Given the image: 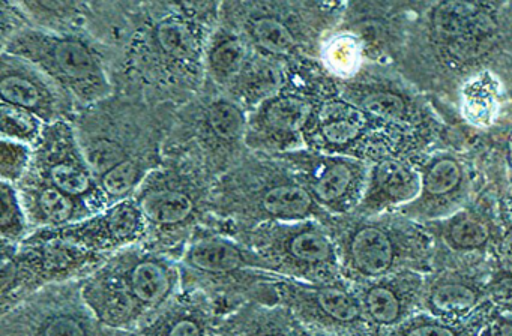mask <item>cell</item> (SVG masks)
<instances>
[{
    "label": "cell",
    "mask_w": 512,
    "mask_h": 336,
    "mask_svg": "<svg viewBox=\"0 0 512 336\" xmlns=\"http://www.w3.org/2000/svg\"><path fill=\"white\" fill-rule=\"evenodd\" d=\"M175 107L149 102L134 90L115 86L112 96L80 108L73 122L95 177L140 153L163 152Z\"/></svg>",
    "instance_id": "cell-7"
},
{
    "label": "cell",
    "mask_w": 512,
    "mask_h": 336,
    "mask_svg": "<svg viewBox=\"0 0 512 336\" xmlns=\"http://www.w3.org/2000/svg\"><path fill=\"white\" fill-rule=\"evenodd\" d=\"M310 336H353V335H320V333H311Z\"/></svg>",
    "instance_id": "cell-46"
},
{
    "label": "cell",
    "mask_w": 512,
    "mask_h": 336,
    "mask_svg": "<svg viewBox=\"0 0 512 336\" xmlns=\"http://www.w3.org/2000/svg\"><path fill=\"white\" fill-rule=\"evenodd\" d=\"M421 176L415 159L385 158L370 164L367 185L356 215L394 212L418 197Z\"/></svg>",
    "instance_id": "cell-29"
},
{
    "label": "cell",
    "mask_w": 512,
    "mask_h": 336,
    "mask_svg": "<svg viewBox=\"0 0 512 336\" xmlns=\"http://www.w3.org/2000/svg\"><path fill=\"white\" fill-rule=\"evenodd\" d=\"M323 224L337 245L341 275L350 284H365L403 270L433 272V237L424 225L400 213L329 215Z\"/></svg>",
    "instance_id": "cell-6"
},
{
    "label": "cell",
    "mask_w": 512,
    "mask_h": 336,
    "mask_svg": "<svg viewBox=\"0 0 512 336\" xmlns=\"http://www.w3.org/2000/svg\"><path fill=\"white\" fill-rule=\"evenodd\" d=\"M503 132H505L503 135H505L506 155H508V159L512 164V125H509L508 128L503 129Z\"/></svg>",
    "instance_id": "cell-45"
},
{
    "label": "cell",
    "mask_w": 512,
    "mask_h": 336,
    "mask_svg": "<svg viewBox=\"0 0 512 336\" xmlns=\"http://www.w3.org/2000/svg\"><path fill=\"white\" fill-rule=\"evenodd\" d=\"M497 186H499L500 200L505 204L506 210L512 218V164L506 155L505 162L497 174Z\"/></svg>",
    "instance_id": "cell-44"
},
{
    "label": "cell",
    "mask_w": 512,
    "mask_h": 336,
    "mask_svg": "<svg viewBox=\"0 0 512 336\" xmlns=\"http://www.w3.org/2000/svg\"><path fill=\"white\" fill-rule=\"evenodd\" d=\"M107 260L82 278L83 299L107 329L128 332L148 320L149 315Z\"/></svg>",
    "instance_id": "cell-28"
},
{
    "label": "cell",
    "mask_w": 512,
    "mask_h": 336,
    "mask_svg": "<svg viewBox=\"0 0 512 336\" xmlns=\"http://www.w3.org/2000/svg\"><path fill=\"white\" fill-rule=\"evenodd\" d=\"M32 26L55 33L85 35L97 41L103 26L104 2L17 0Z\"/></svg>",
    "instance_id": "cell-33"
},
{
    "label": "cell",
    "mask_w": 512,
    "mask_h": 336,
    "mask_svg": "<svg viewBox=\"0 0 512 336\" xmlns=\"http://www.w3.org/2000/svg\"><path fill=\"white\" fill-rule=\"evenodd\" d=\"M0 99L37 114L46 125L73 120L77 113L76 105L44 72L8 53L0 56Z\"/></svg>",
    "instance_id": "cell-25"
},
{
    "label": "cell",
    "mask_w": 512,
    "mask_h": 336,
    "mask_svg": "<svg viewBox=\"0 0 512 336\" xmlns=\"http://www.w3.org/2000/svg\"><path fill=\"white\" fill-rule=\"evenodd\" d=\"M382 120L374 119L338 92H329L317 107L304 135L305 149L358 158Z\"/></svg>",
    "instance_id": "cell-23"
},
{
    "label": "cell",
    "mask_w": 512,
    "mask_h": 336,
    "mask_svg": "<svg viewBox=\"0 0 512 336\" xmlns=\"http://www.w3.org/2000/svg\"><path fill=\"white\" fill-rule=\"evenodd\" d=\"M221 2H133L130 33L115 68V86L149 102L181 107L205 87V56Z\"/></svg>",
    "instance_id": "cell-2"
},
{
    "label": "cell",
    "mask_w": 512,
    "mask_h": 336,
    "mask_svg": "<svg viewBox=\"0 0 512 336\" xmlns=\"http://www.w3.org/2000/svg\"><path fill=\"white\" fill-rule=\"evenodd\" d=\"M218 336H310L298 318L280 303L250 300L217 318Z\"/></svg>",
    "instance_id": "cell-32"
},
{
    "label": "cell",
    "mask_w": 512,
    "mask_h": 336,
    "mask_svg": "<svg viewBox=\"0 0 512 336\" xmlns=\"http://www.w3.org/2000/svg\"><path fill=\"white\" fill-rule=\"evenodd\" d=\"M107 258L59 239L28 237L20 245H2V314L49 285L85 278Z\"/></svg>",
    "instance_id": "cell-14"
},
{
    "label": "cell",
    "mask_w": 512,
    "mask_h": 336,
    "mask_svg": "<svg viewBox=\"0 0 512 336\" xmlns=\"http://www.w3.org/2000/svg\"><path fill=\"white\" fill-rule=\"evenodd\" d=\"M214 183L196 159L163 152L161 164L133 195L146 224L142 245L178 261L196 231L215 227Z\"/></svg>",
    "instance_id": "cell-5"
},
{
    "label": "cell",
    "mask_w": 512,
    "mask_h": 336,
    "mask_svg": "<svg viewBox=\"0 0 512 336\" xmlns=\"http://www.w3.org/2000/svg\"><path fill=\"white\" fill-rule=\"evenodd\" d=\"M46 123L31 111L16 105H0V135L2 140L17 141L34 147L43 135Z\"/></svg>",
    "instance_id": "cell-39"
},
{
    "label": "cell",
    "mask_w": 512,
    "mask_h": 336,
    "mask_svg": "<svg viewBox=\"0 0 512 336\" xmlns=\"http://www.w3.org/2000/svg\"><path fill=\"white\" fill-rule=\"evenodd\" d=\"M161 161H163V152L140 153L98 177V188L106 209L113 204L133 198L146 177L161 164Z\"/></svg>",
    "instance_id": "cell-36"
},
{
    "label": "cell",
    "mask_w": 512,
    "mask_h": 336,
    "mask_svg": "<svg viewBox=\"0 0 512 336\" xmlns=\"http://www.w3.org/2000/svg\"><path fill=\"white\" fill-rule=\"evenodd\" d=\"M392 68L419 92L454 99L470 78L493 72L512 83V3L416 2Z\"/></svg>",
    "instance_id": "cell-1"
},
{
    "label": "cell",
    "mask_w": 512,
    "mask_h": 336,
    "mask_svg": "<svg viewBox=\"0 0 512 336\" xmlns=\"http://www.w3.org/2000/svg\"><path fill=\"white\" fill-rule=\"evenodd\" d=\"M479 336H512V314L491 309Z\"/></svg>",
    "instance_id": "cell-43"
},
{
    "label": "cell",
    "mask_w": 512,
    "mask_h": 336,
    "mask_svg": "<svg viewBox=\"0 0 512 336\" xmlns=\"http://www.w3.org/2000/svg\"><path fill=\"white\" fill-rule=\"evenodd\" d=\"M32 239H59L92 254L110 257L122 249L142 245L146 224L133 198L113 204L82 221L53 230L34 231Z\"/></svg>",
    "instance_id": "cell-22"
},
{
    "label": "cell",
    "mask_w": 512,
    "mask_h": 336,
    "mask_svg": "<svg viewBox=\"0 0 512 336\" xmlns=\"http://www.w3.org/2000/svg\"><path fill=\"white\" fill-rule=\"evenodd\" d=\"M338 92L347 101L392 125L419 131L445 134L442 122L419 93L392 66L367 65L358 77L337 83Z\"/></svg>",
    "instance_id": "cell-19"
},
{
    "label": "cell",
    "mask_w": 512,
    "mask_h": 336,
    "mask_svg": "<svg viewBox=\"0 0 512 336\" xmlns=\"http://www.w3.org/2000/svg\"><path fill=\"white\" fill-rule=\"evenodd\" d=\"M262 257L268 270L281 278L329 282L343 278L337 245L317 219L271 222L232 234Z\"/></svg>",
    "instance_id": "cell-13"
},
{
    "label": "cell",
    "mask_w": 512,
    "mask_h": 336,
    "mask_svg": "<svg viewBox=\"0 0 512 336\" xmlns=\"http://www.w3.org/2000/svg\"><path fill=\"white\" fill-rule=\"evenodd\" d=\"M505 156H491L487 182L463 209L440 221L422 224L433 237V270L446 266H493L502 239L497 174Z\"/></svg>",
    "instance_id": "cell-12"
},
{
    "label": "cell",
    "mask_w": 512,
    "mask_h": 336,
    "mask_svg": "<svg viewBox=\"0 0 512 336\" xmlns=\"http://www.w3.org/2000/svg\"><path fill=\"white\" fill-rule=\"evenodd\" d=\"M0 237L2 245H20L32 234L25 207L20 200L16 186L8 182L0 183Z\"/></svg>",
    "instance_id": "cell-38"
},
{
    "label": "cell",
    "mask_w": 512,
    "mask_h": 336,
    "mask_svg": "<svg viewBox=\"0 0 512 336\" xmlns=\"http://www.w3.org/2000/svg\"><path fill=\"white\" fill-rule=\"evenodd\" d=\"M2 53L28 60L80 108L104 101L115 92L116 57L85 35L55 33L28 26L2 42Z\"/></svg>",
    "instance_id": "cell-9"
},
{
    "label": "cell",
    "mask_w": 512,
    "mask_h": 336,
    "mask_svg": "<svg viewBox=\"0 0 512 336\" xmlns=\"http://www.w3.org/2000/svg\"><path fill=\"white\" fill-rule=\"evenodd\" d=\"M347 3L310 0L221 2L220 21L257 53L286 68L317 62L329 33L340 27Z\"/></svg>",
    "instance_id": "cell-4"
},
{
    "label": "cell",
    "mask_w": 512,
    "mask_h": 336,
    "mask_svg": "<svg viewBox=\"0 0 512 336\" xmlns=\"http://www.w3.org/2000/svg\"><path fill=\"white\" fill-rule=\"evenodd\" d=\"M337 87L319 62L292 66L286 83L248 113L251 152L283 155L304 149V135L322 99Z\"/></svg>",
    "instance_id": "cell-11"
},
{
    "label": "cell",
    "mask_w": 512,
    "mask_h": 336,
    "mask_svg": "<svg viewBox=\"0 0 512 336\" xmlns=\"http://www.w3.org/2000/svg\"><path fill=\"white\" fill-rule=\"evenodd\" d=\"M491 309L493 306L488 303L478 314L466 321L442 320L421 311L383 336H479Z\"/></svg>",
    "instance_id": "cell-37"
},
{
    "label": "cell",
    "mask_w": 512,
    "mask_h": 336,
    "mask_svg": "<svg viewBox=\"0 0 512 336\" xmlns=\"http://www.w3.org/2000/svg\"><path fill=\"white\" fill-rule=\"evenodd\" d=\"M34 161V147L17 141L0 140V177L17 185L29 173Z\"/></svg>",
    "instance_id": "cell-40"
},
{
    "label": "cell",
    "mask_w": 512,
    "mask_h": 336,
    "mask_svg": "<svg viewBox=\"0 0 512 336\" xmlns=\"http://www.w3.org/2000/svg\"><path fill=\"white\" fill-rule=\"evenodd\" d=\"M107 261L124 278L149 317L182 291L179 263L169 255L134 245L110 255Z\"/></svg>",
    "instance_id": "cell-26"
},
{
    "label": "cell",
    "mask_w": 512,
    "mask_h": 336,
    "mask_svg": "<svg viewBox=\"0 0 512 336\" xmlns=\"http://www.w3.org/2000/svg\"><path fill=\"white\" fill-rule=\"evenodd\" d=\"M218 314L199 291L182 290L148 320L118 336H212Z\"/></svg>",
    "instance_id": "cell-30"
},
{
    "label": "cell",
    "mask_w": 512,
    "mask_h": 336,
    "mask_svg": "<svg viewBox=\"0 0 512 336\" xmlns=\"http://www.w3.org/2000/svg\"><path fill=\"white\" fill-rule=\"evenodd\" d=\"M182 290L199 291L218 317L250 300L275 302L274 273L257 252L217 228L196 231L178 260Z\"/></svg>",
    "instance_id": "cell-8"
},
{
    "label": "cell",
    "mask_w": 512,
    "mask_h": 336,
    "mask_svg": "<svg viewBox=\"0 0 512 336\" xmlns=\"http://www.w3.org/2000/svg\"><path fill=\"white\" fill-rule=\"evenodd\" d=\"M14 186L19 191L32 233L65 227L94 215L85 201L65 194L35 171L29 170L22 182Z\"/></svg>",
    "instance_id": "cell-31"
},
{
    "label": "cell",
    "mask_w": 512,
    "mask_h": 336,
    "mask_svg": "<svg viewBox=\"0 0 512 336\" xmlns=\"http://www.w3.org/2000/svg\"><path fill=\"white\" fill-rule=\"evenodd\" d=\"M83 299L82 279L59 282L26 297L0 317V336H118Z\"/></svg>",
    "instance_id": "cell-17"
},
{
    "label": "cell",
    "mask_w": 512,
    "mask_h": 336,
    "mask_svg": "<svg viewBox=\"0 0 512 336\" xmlns=\"http://www.w3.org/2000/svg\"><path fill=\"white\" fill-rule=\"evenodd\" d=\"M277 156L328 215H349L361 203L370 170L368 162L305 147Z\"/></svg>",
    "instance_id": "cell-20"
},
{
    "label": "cell",
    "mask_w": 512,
    "mask_h": 336,
    "mask_svg": "<svg viewBox=\"0 0 512 336\" xmlns=\"http://www.w3.org/2000/svg\"><path fill=\"white\" fill-rule=\"evenodd\" d=\"M290 68L257 53L238 32L218 21L205 56V87L230 96L250 113L277 92Z\"/></svg>",
    "instance_id": "cell-16"
},
{
    "label": "cell",
    "mask_w": 512,
    "mask_h": 336,
    "mask_svg": "<svg viewBox=\"0 0 512 336\" xmlns=\"http://www.w3.org/2000/svg\"><path fill=\"white\" fill-rule=\"evenodd\" d=\"M248 111L223 93H202L175 108L163 152L196 159L215 180L238 164L247 146Z\"/></svg>",
    "instance_id": "cell-10"
},
{
    "label": "cell",
    "mask_w": 512,
    "mask_h": 336,
    "mask_svg": "<svg viewBox=\"0 0 512 336\" xmlns=\"http://www.w3.org/2000/svg\"><path fill=\"white\" fill-rule=\"evenodd\" d=\"M212 336H218L217 333H212Z\"/></svg>",
    "instance_id": "cell-47"
},
{
    "label": "cell",
    "mask_w": 512,
    "mask_h": 336,
    "mask_svg": "<svg viewBox=\"0 0 512 336\" xmlns=\"http://www.w3.org/2000/svg\"><path fill=\"white\" fill-rule=\"evenodd\" d=\"M505 84L493 72H482L458 90L457 104L464 123L478 131L494 128L502 111Z\"/></svg>",
    "instance_id": "cell-34"
},
{
    "label": "cell",
    "mask_w": 512,
    "mask_h": 336,
    "mask_svg": "<svg viewBox=\"0 0 512 336\" xmlns=\"http://www.w3.org/2000/svg\"><path fill=\"white\" fill-rule=\"evenodd\" d=\"M500 213H502L503 231L500 239L499 248L494 260V269L505 270L512 273V218L506 210L505 204L500 200Z\"/></svg>",
    "instance_id": "cell-42"
},
{
    "label": "cell",
    "mask_w": 512,
    "mask_h": 336,
    "mask_svg": "<svg viewBox=\"0 0 512 336\" xmlns=\"http://www.w3.org/2000/svg\"><path fill=\"white\" fill-rule=\"evenodd\" d=\"M427 273L403 270L355 285L371 335L383 336L422 311Z\"/></svg>",
    "instance_id": "cell-27"
},
{
    "label": "cell",
    "mask_w": 512,
    "mask_h": 336,
    "mask_svg": "<svg viewBox=\"0 0 512 336\" xmlns=\"http://www.w3.org/2000/svg\"><path fill=\"white\" fill-rule=\"evenodd\" d=\"M487 297L494 309L512 314V273L493 269L488 278Z\"/></svg>",
    "instance_id": "cell-41"
},
{
    "label": "cell",
    "mask_w": 512,
    "mask_h": 336,
    "mask_svg": "<svg viewBox=\"0 0 512 336\" xmlns=\"http://www.w3.org/2000/svg\"><path fill=\"white\" fill-rule=\"evenodd\" d=\"M215 227L236 234L271 222L325 221L328 213L277 155L248 152L212 189Z\"/></svg>",
    "instance_id": "cell-3"
},
{
    "label": "cell",
    "mask_w": 512,
    "mask_h": 336,
    "mask_svg": "<svg viewBox=\"0 0 512 336\" xmlns=\"http://www.w3.org/2000/svg\"><path fill=\"white\" fill-rule=\"evenodd\" d=\"M31 170L65 194L85 201L92 212L106 209L97 177L89 167L71 120L46 125L34 146Z\"/></svg>",
    "instance_id": "cell-21"
},
{
    "label": "cell",
    "mask_w": 512,
    "mask_h": 336,
    "mask_svg": "<svg viewBox=\"0 0 512 336\" xmlns=\"http://www.w3.org/2000/svg\"><path fill=\"white\" fill-rule=\"evenodd\" d=\"M272 288L275 302L286 306L308 332L373 336L358 291L344 278L304 282L275 275Z\"/></svg>",
    "instance_id": "cell-18"
},
{
    "label": "cell",
    "mask_w": 512,
    "mask_h": 336,
    "mask_svg": "<svg viewBox=\"0 0 512 336\" xmlns=\"http://www.w3.org/2000/svg\"><path fill=\"white\" fill-rule=\"evenodd\" d=\"M487 146L475 155L463 149H434L416 159L421 189L412 203L394 210L418 224L440 221L466 207L487 182Z\"/></svg>",
    "instance_id": "cell-15"
},
{
    "label": "cell",
    "mask_w": 512,
    "mask_h": 336,
    "mask_svg": "<svg viewBox=\"0 0 512 336\" xmlns=\"http://www.w3.org/2000/svg\"><path fill=\"white\" fill-rule=\"evenodd\" d=\"M317 62L323 72L337 83L353 80L368 63L364 42L356 33L338 27L326 36Z\"/></svg>",
    "instance_id": "cell-35"
},
{
    "label": "cell",
    "mask_w": 512,
    "mask_h": 336,
    "mask_svg": "<svg viewBox=\"0 0 512 336\" xmlns=\"http://www.w3.org/2000/svg\"><path fill=\"white\" fill-rule=\"evenodd\" d=\"M493 266L437 267L425 279L422 311L448 321H466L488 305Z\"/></svg>",
    "instance_id": "cell-24"
}]
</instances>
